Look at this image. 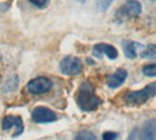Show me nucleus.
<instances>
[{"label":"nucleus","mask_w":156,"mask_h":140,"mask_svg":"<svg viewBox=\"0 0 156 140\" xmlns=\"http://www.w3.org/2000/svg\"><path fill=\"white\" fill-rule=\"evenodd\" d=\"M76 101L78 106L83 112H93L102 104L101 99L96 94L95 88L90 82H83L77 92Z\"/></svg>","instance_id":"1"},{"label":"nucleus","mask_w":156,"mask_h":140,"mask_svg":"<svg viewBox=\"0 0 156 140\" xmlns=\"http://www.w3.org/2000/svg\"><path fill=\"white\" fill-rule=\"evenodd\" d=\"M8 8V4L7 2L0 3V12H5Z\"/></svg>","instance_id":"19"},{"label":"nucleus","mask_w":156,"mask_h":140,"mask_svg":"<svg viewBox=\"0 0 156 140\" xmlns=\"http://www.w3.org/2000/svg\"><path fill=\"white\" fill-rule=\"evenodd\" d=\"M141 57L144 58V59L156 60V44H150V45H148L141 52Z\"/></svg>","instance_id":"13"},{"label":"nucleus","mask_w":156,"mask_h":140,"mask_svg":"<svg viewBox=\"0 0 156 140\" xmlns=\"http://www.w3.org/2000/svg\"><path fill=\"white\" fill-rule=\"evenodd\" d=\"M143 73L147 77H155L156 76V63L145 65L143 68Z\"/></svg>","instance_id":"16"},{"label":"nucleus","mask_w":156,"mask_h":140,"mask_svg":"<svg viewBox=\"0 0 156 140\" xmlns=\"http://www.w3.org/2000/svg\"><path fill=\"white\" fill-rule=\"evenodd\" d=\"M118 138V134L112 131L104 132L102 135V140H116Z\"/></svg>","instance_id":"17"},{"label":"nucleus","mask_w":156,"mask_h":140,"mask_svg":"<svg viewBox=\"0 0 156 140\" xmlns=\"http://www.w3.org/2000/svg\"><path fill=\"white\" fill-rule=\"evenodd\" d=\"M76 1H78V2L80 3V4H84V3L86 2V0H76Z\"/></svg>","instance_id":"20"},{"label":"nucleus","mask_w":156,"mask_h":140,"mask_svg":"<svg viewBox=\"0 0 156 140\" xmlns=\"http://www.w3.org/2000/svg\"><path fill=\"white\" fill-rule=\"evenodd\" d=\"M52 81L45 76H39L29 81L27 84V91L31 94H43L51 90Z\"/></svg>","instance_id":"4"},{"label":"nucleus","mask_w":156,"mask_h":140,"mask_svg":"<svg viewBox=\"0 0 156 140\" xmlns=\"http://www.w3.org/2000/svg\"><path fill=\"white\" fill-rule=\"evenodd\" d=\"M29 1L31 4H33L37 7H44L48 2V0H29Z\"/></svg>","instance_id":"18"},{"label":"nucleus","mask_w":156,"mask_h":140,"mask_svg":"<svg viewBox=\"0 0 156 140\" xmlns=\"http://www.w3.org/2000/svg\"><path fill=\"white\" fill-rule=\"evenodd\" d=\"M155 95L156 82H154L146 85L144 89L128 92L124 95L123 100L126 105L131 106H135V105H142L145 104L148 100H150Z\"/></svg>","instance_id":"2"},{"label":"nucleus","mask_w":156,"mask_h":140,"mask_svg":"<svg viewBox=\"0 0 156 140\" xmlns=\"http://www.w3.org/2000/svg\"><path fill=\"white\" fill-rule=\"evenodd\" d=\"M15 128L13 137H18L24 132V124L20 116H7L2 120V128L5 131H8L11 128Z\"/></svg>","instance_id":"7"},{"label":"nucleus","mask_w":156,"mask_h":140,"mask_svg":"<svg viewBox=\"0 0 156 140\" xmlns=\"http://www.w3.org/2000/svg\"><path fill=\"white\" fill-rule=\"evenodd\" d=\"M140 140H156V119H149L144 124Z\"/></svg>","instance_id":"10"},{"label":"nucleus","mask_w":156,"mask_h":140,"mask_svg":"<svg viewBox=\"0 0 156 140\" xmlns=\"http://www.w3.org/2000/svg\"><path fill=\"white\" fill-rule=\"evenodd\" d=\"M113 1L114 0H96V8L101 12L107 11Z\"/></svg>","instance_id":"15"},{"label":"nucleus","mask_w":156,"mask_h":140,"mask_svg":"<svg viewBox=\"0 0 156 140\" xmlns=\"http://www.w3.org/2000/svg\"><path fill=\"white\" fill-rule=\"evenodd\" d=\"M32 119L38 124L51 123L57 120V115L54 111L44 106H37L32 112Z\"/></svg>","instance_id":"6"},{"label":"nucleus","mask_w":156,"mask_h":140,"mask_svg":"<svg viewBox=\"0 0 156 140\" xmlns=\"http://www.w3.org/2000/svg\"><path fill=\"white\" fill-rule=\"evenodd\" d=\"M18 85V77L17 76H12L9 78L4 84L3 86V91L4 93H10L13 92L16 89Z\"/></svg>","instance_id":"12"},{"label":"nucleus","mask_w":156,"mask_h":140,"mask_svg":"<svg viewBox=\"0 0 156 140\" xmlns=\"http://www.w3.org/2000/svg\"><path fill=\"white\" fill-rule=\"evenodd\" d=\"M127 76V71L123 68H119L113 74L107 77V85L112 89L118 88L126 81Z\"/></svg>","instance_id":"9"},{"label":"nucleus","mask_w":156,"mask_h":140,"mask_svg":"<svg viewBox=\"0 0 156 140\" xmlns=\"http://www.w3.org/2000/svg\"><path fill=\"white\" fill-rule=\"evenodd\" d=\"M140 47H141V44H139L135 41H133V40L125 39L122 41V49H123L124 54L129 59L136 58L137 50Z\"/></svg>","instance_id":"11"},{"label":"nucleus","mask_w":156,"mask_h":140,"mask_svg":"<svg viewBox=\"0 0 156 140\" xmlns=\"http://www.w3.org/2000/svg\"><path fill=\"white\" fill-rule=\"evenodd\" d=\"M93 56L101 59L103 55H106L110 60H115L118 57V50L112 45L107 43H99L93 47Z\"/></svg>","instance_id":"8"},{"label":"nucleus","mask_w":156,"mask_h":140,"mask_svg":"<svg viewBox=\"0 0 156 140\" xmlns=\"http://www.w3.org/2000/svg\"><path fill=\"white\" fill-rule=\"evenodd\" d=\"M74 140H96V137L91 131L82 130L78 133Z\"/></svg>","instance_id":"14"},{"label":"nucleus","mask_w":156,"mask_h":140,"mask_svg":"<svg viewBox=\"0 0 156 140\" xmlns=\"http://www.w3.org/2000/svg\"><path fill=\"white\" fill-rule=\"evenodd\" d=\"M153 1H154V0H153Z\"/></svg>","instance_id":"21"},{"label":"nucleus","mask_w":156,"mask_h":140,"mask_svg":"<svg viewBox=\"0 0 156 140\" xmlns=\"http://www.w3.org/2000/svg\"><path fill=\"white\" fill-rule=\"evenodd\" d=\"M142 13V5L137 0H127L116 12V18L120 21L127 18L137 17Z\"/></svg>","instance_id":"3"},{"label":"nucleus","mask_w":156,"mask_h":140,"mask_svg":"<svg viewBox=\"0 0 156 140\" xmlns=\"http://www.w3.org/2000/svg\"><path fill=\"white\" fill-rule=\"evenodd\" d=\"M60 71L65 75H76L82 71L81 61L74 56H67L60 61Z\"/></svg>","instance_id":"5"}]
</instances>
